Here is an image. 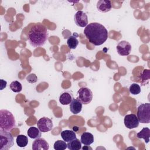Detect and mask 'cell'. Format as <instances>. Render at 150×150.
Returning <instances> with one entry per match:
<instances>
[{
    "label": "cell",
    "instance_id": "cell-1",
    "mask_svg": "<svg viewBox=\"0 0 150 150\" xmlns=\"http://www.w3.org/2000/svg\"><path fill=\"white\" fill-rule=\"evenodd\" d=\"M84 33L89 42L95 46L101 45L108 38L107 30L98 22L88 24L84 29Z\"/></svg>",
    "mask_w": 150,
    "mask_h": 150
},
{
    "label": "cell",
    "instance_id": "cell-25",
    "mask_svg": "<svg viewBox=\"0 0 150 150\" xmlns=\"http://www.w3.org/2000/svg\"><path fill=\"white\" fill-rule=\"evenodd\" d=\"M129 91L132 94L137 95L141 92V87L138 84L133 83L129 86Z\"/></svg>",
    "mask_w": 150,
    "mask_h": 150
},
{
    "label": "cell",
    "instance_id": "cell-26",
    "mask_svg": "<svg viewBox=\"0 0 150 150\" xmlns=\"http://www.w3.org/2000/svg\"><path fill=\"white\" fill-rule=\"evenodd\" d=\"M37 76L35 74H30L28 75V76L26 77V80L29 83H34L37 81Z\"/></svg>",
    "mask_w": 150,
    "mask_h": 150
},
{
    "label": "cell",
    "instance_id": "cell-11",
    "mask_svg": "<svg viewBox=\"0 0 150 150\" xmlns=\"http://www.w3.org/2000/svg\"><path fill=\"white\" fill-rule=\"evenodd\" d=\"M49 148L48 142L43 138L36 139L32 144L33 150H47Z\"/></svg>",
    "mask_w": 150,
    "mask_h": 150
},
{
    "label": "cell",
    "instance_id": "cell-14",
    "mask_svg": "<svg viewBox=\"0 0 150 150\" xmlns=\"http://www.w3.org/2000/svg\"><path fill=\"white\" fill-rule=\"evenodd\" d=\"M73 99V94L70 91H64L62 93L59 97V101L62 105H68L70 104Z\"/></svg>",
    "mask_w": 150,
    "mask_h": 150
},
{
    "label": "cell",
    "instance_id": "cell-12",
    "mask_svg": "<svg viewBox=\"0 0 150 150\" xmlns=\"http://www.w3.org/2000/svg\"><path fill=\"white\" fill-rule=\"evenodd\" d=\"M111 1L109 0H100L97 3V8L101 12H107L111 9Z\"/></svg>",
    "mask_w": 150,
    "mask_h": 150
},
{
    "label": "cell",
    "instance_id": "cell-5",
    "mask_svg": "<svg viewBox=\"0 0 150 150\" xmlns=\"http://www.w3.org/2000/svg\"><path fill=\"white\" fill-rule=\"evenodd\" d=\"M13 145V137L11 133L0 130V150H8Z\"/></svg>",
    "mask_w": 150,
    "mask_h": 150
},
{
    "label": "cell",
    "instance_id": "cell-18",
    "mask_svg": "<svg viewBox=\"0 0 150 150\" xmlns=\"http://www.w3.org/2000/svg\"><path fill=\"white\" fill-rule=\"evenodd\" d=\"M28 135L32 139H37L39 138H40L41 135V131L38 128L31 127H30L27 132Z\"/></svg>",
    "mask_w": 150,
    "mask_h": 150
},
{
    "label": "cell",
    "instance_id": "cell-19",
    "mask_svg": "<svg viewBox=\"0 0 150 150\" xmlns=\"http://www.w3.org/2000/svg\"><path fill=\"white\" fill-rule=\"evenodd\" d=\"M67 146L70 150H80L81 148V142L79 139H74L67 144Z\"/></svg>",
    "mask_w": 150,
    "mask_h": 150
},
{
    "label": "cell",
    "instance_id": "cell-6",
    "mask_svg": "<svg viewBox=\"0 0 150 150\" xmlns=\"http://www.w3.org/2000/svg\"><path fill=\"white\" fill-rule=\"evenodd\" d=\"M79 95L78 98L83 104H89L93 99V93L91 90L87 87H81L77 91Z\"/></svg>",
    "mask_w": 150,
    "mask_h": 150
},
{
    "label": "cell",
    "instance_id": "cell-4",
    "mask_svg": "<svg viewBox=\"0 0 150 150\" xmlns=\"http://www.w3.org/2000/svg\"><path fill=\"white\" fill-rule=\"evenodd\" d=\"M137 118L141 123L150 122V104L144 103L139 105L137 108Z\"/></svg>",
    "mask_w": 150,
    "mask_h": 150
},
{
    "label": "cell",
    "instance_id": "cell-13",
    "mask_svg": "<svg viewBox=\"0 0 150 150\" xmlns=\"http://www.w3.org/2000/svg\"><path fill=\"white\" fill-rule=\"evenodd\" d=\"M70 111L73 114H77L82 110V103L77 98H73L70 104Z\"/></svg>",
    "mask_w": 150,
    "mask_h": 150
},
{
    "label": "cell",
    "instance_id": "cell-21",
    "mask_svg": "<svg viewBox=\"0 0 150 150\" xmlns=\"http://www.w3.org/2000/svg\"><path fill=\"white\" fill-rule=\"evenodd\" d=\"M16 142L18 146L23 148L28 145V137L24 135H19L16 137Z\"/></svg>",
    "mask_w": 150,
    "mask_h": 150
},
{
    "label": "cell",
    "instance_id": "cell-3",
    "mask_svg": "<svg viewBox=\"0 0 150 150\" xmlns=\"http://www.w3.org/2000/svg\"><path fill=\"white\" fill-rule=\"evenodd\" d=\"M16 126L13 115L7 110H0V130L10 131Z\"/></svg>",
    "mask_w": 150,
    "mask_h": 150
},
{
    "label": "cell",
    "instance_id": "cell-16",
    "mask_svg": "<svg viewBox=\"0 0 150 150\" xmlns=\"http://www.w3.org/2000/svg\"><path fill=\"white\" fill-rule=\"evenodd\" d=\"M60 136L66 142H69L76 138V133L72 130H64L60 133Z\"/></svg>",
    "mask_w": 150,
    "mask_h": 150
},
{
    "label": "cell",
    "instance_id": "cell-17",
    "mask_svg": "<svg viewBox=\"0 0 150 150\" xmlns=\"http://www.w3.org/2000/svg\"><path fill=\"white\" fill-rule=\"evenodd\" d=\"M137 137L138 138H142L145 140V143H148L149 141L150 129L148 127L143 128L137 134Z\"/></svg>",
    "mask_w": 150,
    "mask_h": 150
},
{
    "label": "cell",
    "instance_id": "cell-2",
    "mask_svg": "<svg viewBox=\"0 0 150 150\" xmlns=\"http://www.w3.org/2000/svg\"><path fill=\"white\" fill-rule=\"evenodd\" d=\"M48 38L46 27L40 23L35 24L29 30L28 40L34 47L43 46Z\"/></svg>",
    "mask_w": 150,
    "mask_h": 150
},
{
    "label": "cell",
    "instance_id": "cell-9",
    "mask_svg": "<svg viewBox=\"0 0 150 150\" xmlns=\"http://www.w3.org/2000/svg\"><path fill=\"white\" fill-rule=\"evenodd\" d=\"M124 122L125 126L128 129H132L137 128L139 125V121L134 114H127L124 117Z\"/></svg>",
    "mask_w": 150,
    "mask_h": 150
},
{
    "label": "cell",
    "instance_id": "cell-8",
    "mask_svg": "<svg viewBox=\"0 0 150 150\" xmlns=\"http://www.w3.org/2000/svg\"><path fill=\"white\" fill-rule=\"evenodd\" d=\"M74 22L77 26L84 28L88 25L87 14L82 11H78L74 15Z\"/></svg>",
    "mask_w": 150,
    "mask_h": 150
},
{
    "label": "cell",
    "instance_id": "cell-10",
    "mask_svg": "<svg viewBox=\"0 0 150 150\" xmlns=\"http://www.w3.org/2000/svg\"><path fill=\"white\" fill-rule=\"evenodd\" d=\"M116 49L120 56H127L131 52V45L128 42L122 40L117 44Z\"/></svg>",
    "mask_w": 150,
    "mask_h": 150
},
{
    "label": "cell",
    "instance_id": "cell-7",
    "mask_svg": "<svg viewBox=\"0 0 150 150\" xmlns=\"http://www.w3.org/2000/svg\"><path fill=\"white\" fill-rule=\"evenodd\" d=\"M37 127L42 132H47L52 130L53 127L52 121L47 117H42L37 122Z\"/></svg>",
    "mask_w": 150,
    "mask_h": 150
},
{
    "label": "cell",
    "instance_id": "cell-24",
    "mask_svg": "<svg viewBox=\"0 0 150 150\" xmlns=\"http://www.w3.org/2000/svg\"><path fill=\"white\" fill-rule=\"evenodd\" d=\"M149 75H150V71L148 69L144 70V71L141 73V75L139 76L140 79L141 80V83L143 85H145V80L148 81L149 79Z\"/></svg>",
    "mask_w": 150,
    "mask_h": 150
},
{
    "label": "cell",
    "instance_id": "cell-20",
    "mask_svg": "<svg viewBox=\"0 0 150 150\" xmlns=\"http://www.w3.org/2000/svg\"><path fill=\"white\" fill-rule=\"evenodd\" d=\"M74 35L75 33L73 35L69 36L67 39V46L71 49H76L79 45V40Z\"/></svg>",
    "mask_w": 150,
    "mask_h": 150
},
{
    "label": "cell",
    "instance_id": "cell-23",
    "mask_svg": "<svg viewBox=\"0 0 150 150\" xmlns=\"http://www.w3.org/2000/svg\"><path fill=\"white\" fill-rule=\"evenodd\" d=\"M67 148V144L64 141L57 140L54 142L53 145V148L55 150H64Z\"/></svg>",
    "mask_w": 150,
    "mask_h": 150
},
{
    "label": "cell",
    "instance_id": "cell-27",
    "mask_svg": "<svg viewBox=\"0 0 150 150\" xmlns=\"http://www.w3.org/2000/svg\"><path fill=\"white\" fill-rule=\"evenodd\" d=\"M3 82L2 81V80H1V90H3L4 89V88H5L6 87V84H7V83H6V81H4V83L3 84L2 83Z\"/></svg>",
    "mask_w": 150,
    "mask_h": 150
},
{
    "label": "cell",
    "instance_id": "cell-15",
    "mask_svg": "<svg viewBox=\"0 0 150 150\" xmlns=\"http://www.w3.org/2000/svg\"><path fill=\"white\" fill-rule=\"evenodd\" d=\"M81 142L86 146H89L94 142V136L90 132H83L80 138Z\"/></svg>",
    "mask_w": 150,
    "mask_h": 150
},
{
    "label": "cell",
    "instance_id": "cell-22",
    "mask_svg": "<svg viewBox=\"0 0 150 150\" xmlns=\"http://www.w3.org/2000/svg\"><path fill=\"white\" fill-rule=\"evenodd\" d=\"M9 87L11 89V90L15 93H19L21 91L22 89V86L21 83L18 81H12L10 84Z\"/></svg>",
    "mask_w": 150,
    "mask_h": 150
}]
</instances>
